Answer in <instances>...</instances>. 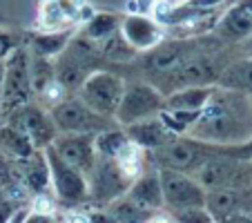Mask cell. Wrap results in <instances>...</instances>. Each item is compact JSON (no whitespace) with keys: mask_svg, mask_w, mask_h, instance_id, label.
Here are the masks:
<instances>
[{"mask_svg":"<svg viewBox=\"0 0 252 223\" xmlns=\"http://www.w3.org/2000/svg\"><path fill=\"white\" fill-rule=\"evenodd\" d=\"M188 136L210 145H241L252 138V107L248 94L217 87Z\"/></svg>","mask_w":252,"mask_h":223,"instance_id":"1","label":"cell"},{"mask_svg":"<svg viewBox=\"0 0 252 223\" xmlns=\"http://www.w3.org/2000/svg\"><path fill=\"white\" fill-rule=\"evenodd\" d=\"M52 63L54 78L67 92H76L81 87V83L90 76L92 71L100 69V65L105 61L98 52V45L92 43L90 38H85L78 32L69 38V43L63 47V52L56 58H52Z\"/></svg>","mask_w":252,"mask_h":223,"instance_id":"2","label":"cell"},{"mask_svg":"<svg viewBox=\"0 0 252 223\" xmlns=\"http://www.w3.org/2000/svg\"><path fill=\"white\" fill-rule=\"evenodd\" d=\"M219 54L217 49L212 52H199L194 56H190L186 63L176 67V69L167 71L163 76L148 81L161 92L163 96L170 94L174 90H181V87H196V85H217L219 81V74L228 63H219Z\"/></svg>","mask_w":252,"mask_h":223,"instance_id":"3","label":"cell"},{"mask_svg":"<svg viewBox=\"0 0 252 223\" xmlns=\"http://www.w3.org/2000/svg\"><path fill=\"white\" fill-rule=\"evenodd\" d=\"M221 154V145H210V143H203L199 138L192 136H174L167 145L158 147V150H152L150 157L157 163L158 167H167V170H179L186 172V174H192L196 167H201L205 161L219 157Z\"/></svg>","mask_w":252,"mask_h":223,"instance_id":"4","label":"cell"},{"mask_svg":"<svg viewBox=\"0 0 252 223\" xmlns=\"http://www.w3.org/2000/svg\"><path fill=\"white\" fill-rule=\"evenodd\" d=\"M47 112L52 116L54 125H56L58 134H94L96 136L103 129L116 127L114 119L96 114L94 109L87 107L76 94L61 98Z\"/></svg>","mask_w":252,"mask_h":223,"instance_id":"5","label":"cell"},{"mask_svg":"<svg viewBox=\"0 0 252 223\" xmlns=\"http://www.w3.org/2000/svg\"><path fill=\"white\" fill-rule=\"evenodd\" d=\"M123 92H125V78L121 74H116V71L100 67V69L92 71L90 76L81 83V87L76 90V96L90 109H94L96 114L114 119L119 103L123 98Z\"/></svg>","mask_w":252,"mask_h":223,"instance_id":"6","label":"cell"},{"mask_svg":"<svg viewBox=\"0 0 252 223\" xmlns=\"http://www.w3.org/2000/svg\"><path fill=\"white\" fill-rule=\"evenodd\" d=\"M5 74H2V100H0V116H7L14 109L32 103V76H29V52L18 47L2 61Z\"/></svg>","mask_w":252,"mask_h":223,"instance_id":"7","label":"cell"},{"mask_svg":"<svg viewBox=\"0 0 252 223\" xmlns=\"http://www.w3.org/2000/svg\"><path fill=\"white\" fill-rule=\"evenodd\" d=\"M192 174L203 190H219V188L239 190V188H248L252 183V161H241V159L219 154V157L205 161L201 167H196Z\"/></svg>","mask_w":252,"mask_h":223,"instance_id":"8","label":"cell"},{"mask_svg":"<svg viewBox=\"0 0 252 223\" xmlns=\"http://www.w3.org/2000/svg\"><path fill=\"white\" fill-rule=\"evenodd\" d=\"M208 43V38H199L194 36L192 38H174V40H161L154 49L145 54H138L141 56V69L148 74V81H154V78L163 76L167 71L176 69V67L186 63L190 56L203 52V45Z\"/></svg>","mask_w":252,"mask_h":223,"instance_id":"9","label":"cell"},{"mask_svg":"<svg viewBox=\"0 0 252 223\" xmlns=\"http://www.w3.org/2000/svg\"><path fill=\"white\" fill-rule=\"evenodd\" d=\"M163 109V94L148 81H132L125 83L123 98L116 109V125L125 127L129 123L157 116Z\"/></svg>","mask_w":252,"mask_h":223,"instance_id":"10","label":"cell"},{"mask_svg":"<svg viewBox=\"0 0 252 223\" xmlns=\"http://www.w3.org/2000/svg\"><path fill=\"white\" fill-rule=\"evenodd\" d=\"M157 174L163 192V205H170L172 210L205 208V190L190 174L167 167H158Z\"/></svg>","mask_w":252,"mask_h":223,"instance_id":"11","label":"cell"},{"mask_svg":"<svg viewBox=\"0 0 252 223\" xmlns=\"http://www.w3.org/2000/svg\"><path fill=\"white\" fill-rule=\"evenodd\" d=\"M134 181L123 174L119 163L110 157H96L92 172L87 174V199L110 201L129 190Z\"/></svg>","mask_w":252,"mask_h":223,"instance_id":"12","label":"cell"},{"mask_svg":"<svg viewBox=\"0 0 252 223\" xmlns=\"http://www.w3.org/2000/svg\"><path fill=\"white\" fill-rule=\"evenodd\" d=\"M5 121L9 125H14L16 129H20V132L32 141V145L36 147V150H45L47 145H52V141L58 134L49 112L33 103H27V105H23V107L14 109Z\"/></svg>","mask_w":252,"mask_h":223,"instance_id":"13","label":"cell"},{"mask_svg":"<svg viewBox=\"0 0 252 223\" xmlns=\"http://www.w3.org/2000/svg\"><path fill=\"white\" fill-rule=\"evenodd\" d=\"M43 154H45V159H47L49 181H52L54 192H56L58 199L69 205H76V203H81V201H85L87 199V176L67 165L52 150V145L45 147Z\"/></svg>","mask_w":252,"mask_h":223,"instance_id":"14","label":"cell"},{"mask_svg":"<svg viewBox=\"0 0 252 223\" xmlns=\"http://www.w3.org/2000/svg\"><path fill=\"white\" fill-rule=\"evenodd\" d=\"M52 150L81 174H90L96 163V145L94 134H56L52 141Z\"/></svg>","mask_w":252,"mask_h":223,"instance_id":"15","label":"cell"},{"mask_svg":"<svg viewBox=\"0 0 252 223\" xmlns=\"http://www.w3.org/2000/svg\"><path fill=\"white\" fill-rule=\"evenodd\" d=\"M121 33L136 54H145L154 49L163 40L161 27L154 18L145 14H127L121 18Z\"/></svg>","mask_w":252,"mask_h":223,"instance_id":"16","label":"cell"},{"mask_svg":"<svg viewBox=\"0 0 252 223\" xmlns=\"http://www.w3.org/2000/svg\"><path fill=\"white\" fill-rule=\"evenodd\" d=\"M125 134L127 138L138 147V150H158V147L167 145V143L174 138V134L163 125V121L157 116H150V119H143V121H136V123H129L125 125Z\"/></svg>","mask_w":252,"mask_h":223,"instance_id":"17","label":"cell"},{"mask_svg":"<svg viewBox=\"0 0 252 223\" xmlns=\"http://www.w3.org/2000/svg\"><path fill=\"white\" fill-rule=\"evenodd\" d=\"M219 40H243L252 33V0H243L239 5H232L214 27Z\"/></svg>","mask_w":252,"mask_h":223,"instance_id":"18","label":"cell"},{"mask_svg":"<svg viewBox=\"0 0 252 223\" xmlns=\"http://www.w3.org/2000/svg\"><path fill=\"white\" fill-rule=\"evenodd\" d=\"M74 20H83V2L76 0H45L40 9V27L45 32L69 29Z\"/></svg>","mask_w":252,"mask_h":223,"instance_id":"19","label":"cell"},{"mask_svg":"<svg viewBox=\"0 0 252 223\" xmlns=\"http://www.w3.org/2000/svg\"><path fill=\"white\" fill-rule=\"evenodd\" d=\"M217 85H196L181 87L163 96V109H186V112H201L208 105L210 96L214 94Z\"/></svg>","mask_w":252,"mask_h":223,"instance_id":"20","label":"cell"},{"mask_svg":"<svg viewBox=\"0 0 252 223\" xmlns=\"http://www.w3.org/2000/svg\"><path fill=\"white\" fill-rule=\"evenodd\" d=\"M127 201H132L134 205L143 210H158L163 205V192L161 183H158V174H143L138 176L136 183L129 185L127 190Z\"/></svg>","mask_w":252,"mask_h":223,"instance_id":"21","label":"cell"},{"mask_svg":"<svg viewBox=\"0 0 252 223\" xmlns=\"http://www.w3.org/2000/svg\"><path fill=\"white\" fill-rule=\"evenodd\" d=\"M217 87L241 92V94H252V58H241V61L228 63L221 69Z\"/></svg>","mask_w":252,"mask_h":223,"instance_id":"22","label":"cell"},{"mask_svg":"<svg viewBox=\"0 0 252 223\" xmlns=\"http://www.w3.org/2000/svg\"><path fill=\"white\" fill-rule=\"evenodd\" d=\"M121 18L123 16L116 14H107V11H98V14H92L90 18L83 25V36L90 38L92 43H103L105 38H110L112 33H116L121 29Z\"/></svg>","mask_w":252,"mask_h":223,"instance_id":"23","label":"cell"},{"mask_svg":"<svg viewBox=\"0 0 252 223\" xmlns=\"http://www.w3.org/2000/svg\"><path fill=\"white\" fill-rule=\"evenodd\" d=\"M74 36V29H61V32H40L32 38V54L43 58H56L63 52L69 38Z\"/></svg>","mask_w":252,"mask_h":223,"instance_id":"24","label":"cell"},{"mask_svg":"<svg viewBox=\"0 0 252 223\" xmlns=\"http://www.w3.org/2000/svg\"><path fill=\"white\" fill-rule=\"evenodd\" d=\"M241 201H243L241 192L230 190V188H219V190L205 192V210H208L214 219H219L230 212H239Z\"/></svg>","mask_w":252,"mask_h":223,"instance_id":"25","label":"cell"},{"mask_svg":"<svg viewBox=\"0 0 252 223\" xmlns=\"http://www.w3.org/2000/svg\"><path fill=\"white\" fill-rule=\"evenodd\" d=\"M0 150L5 154H9V157L18 159V161H23V159L32 157L36 152V147L32 145V141L9 123L0 127Z\"/></svg>","mask_w":252,"mask_h":223,"instance_id":"26","label":"cell"},{"mask_svg":"<svg viewBox=\"0 0 252 223\" xmlns=\"http://www.w3.org/2000/svg\"><path fill=\"white\" fill-rule=\"evenodd\" d=\"M98 52L103 56V61L116 63V65H127V63L136 61L138 54L129 47V43L123 38L121 29L116 33H112L110 38H105L103 43H98Z\"/></svg>","mask_w":252,"mask_h":223,"instance_id":"27","label":"cell"},{"mask_svg":"<svg viewBox=\"0 0 252 223\" xmlns=\"http://www.w3.org/2000/svg\"><path fill=\"white\" fill-rule=\"evenodd\" d=\"M25 163V179H27V185L36 192H43L49 188V165L47 159H45L43 150H36L32 157L23 159Z\"/></svg>","mask_w":252,"mask_h":223,"instance_id":"28","label":"cell"},{"mask_svg":"<svg viewBox=\"0 0 252 223\" xmlns=\"http://www.w3.org/2000/svg\"><path fill=\"white\" fill-rule=\"evenodd\" d=\"M94 145H96V154L100 157H110V159H116L125 147L129 145V138L125 134L123 127H110V129H103L94 136Z\"/></svg>","mask_w":252,"mask_h":223,"instance_id":"29","label":"cell"},{"mask_svg":"<svg viewBox=\"0 0 252 223\" xmlns=\"http://www.w3.org/2000/svg\"><path fill=\"white\" fill-rule=\"evenodd\" d=\"M112 214L119 219V223H145L150 219V210L138 208V205H134L132 201H127V199L116 203Z\"/></svg>","mask_w":252,"mask_h":223,"instance_id":"30","label":"cell"},{"mask_svg":"<svg viewBox=\"0 0 252 223\" xmlns=\"http://www.w3.org/2000/svg\"><path fill=\"white\" fill-rule=\"evenodd\" d=\"M174 223H214V217L205 208L174 210Z\"/></svg>","mask_w":252,"mask_h":223,"instance_id":"31","label":"cell"},{"mask_svg":"<svg viewBox=\"0 0 252 223\" xmlns=\"http://www.w3.org/2000/svg\"><path fill=\"white\" fill-rule=\"evenodd\" d=\"M16 47H18V38H16L14 33L2 32V29H0V63L5 61V58L9 56Z\"/></svg>","mask_w":252,"mask_h":223,"instance_id":"32","label":"cell"},{"mask_svg":"<svg viewBox=\"0 0 252 223\" xmlns=\"http://www.w3.org/2000/svg\"><path fill=\"white\" fill-rule=\"evenodd\" d=\"M214 223H252V214L250 212H230L219 219H214Z\"/></svg>","mask_w":252,"mask_h":223,"instance_id":"33","label":"cell"},{"mask_svg":"<svg viewBox=\"0 0 252 223\" xmlns=\"http://www.w3.org/2000/svg\"><path fill=\"white\" fill-rule=\"evenodd\" d=\"M225 0H186V5L194 7V9H203V11H212L214 7L223 5Z\"/></svg>","mask_w":252,"mask_h":223,"instance_id":"34","label":"cell"},{"mask_svg":"<svg viewBox=\"0 0 252 223\" xmlns=\"http://www.w3.org/2000/svg\"><path fill=\"white\" fill-rule=\"evenodd\" d=\"M87 219H90V223H119V219L112 212H92Z\"/></svg>","mask_w":252,"mask_h":223,"instance_id":"35","label":"cell"},{"mask_svg":"<svg viewBox=\"0 0 252 223\" xmlns=\"http://www.w3.org/2000/svg\"><path fill=\"white\" fill-rule=\"evenodd\" d=\"M23 223H54L52 214H43V212H27Z\"/></svg>","mask_w":252,"mask_h":223,"instance_id":"36","label":"cell"},{"mask_svg":"<svg viewBox=\"0 0 252 223\" xmlns=\"http://www.w3.org/2000/svg\"><path fill=\"white\" fill-rule=\"evenodd\" d=\"M67 223H90V219H87L85 214H81V212H74V214L67 217Z\"/></svg>","mask_w":252,"mask_h":223,"instance_id":"37","label":"cell"},{"mask_svg":"<svg viewBox=\"0 0 252 223\" xmlns=\"http://www.w3.org/2000/svg\"><path fill=\"white\" fill-rule=\"evenodd\" d=\"M11 214H14V212H11L9 205H0V223H7Z\"/></svg>","mask_w":252,"mask_h":223,"instance_id":"38","label":"cell"},{"mask_svg":"<svg viewBox=\"0 0 252 223\" xmlns=\"http://www.w3.org/2000/svg\"><path fill=\"white\" fill-rule=\"evenodd\" d=\"M2 74H5V67L0 63V100H2Z\"/></svg>","mask_w":252,"mask_h":223,"instance_id":"39","label":"cell"},{"mask_svg":"<svg viewBox=\"0 0 252 223\" xmlns=\"http://www.w3.org/2000/svg\"><path fill=\"white\" fill-rule=\"evenodd\" d=\"M248 100H250V107H252V94H248Z\"/></svg>","mask_w":252,"mask_h":223,"instance_id":"40","label":"cell"}]
</instances>
